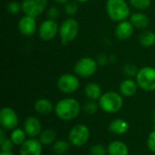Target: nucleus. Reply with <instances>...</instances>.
I'll return each mask as SVG.
<instances>
[{
	"label": "nucleus",
	"mask_w": 155,
	"mask_h": 155,
	"mask_svg": "<svg viewBox=\"0 0 155 155\" xmlns=\"http://www.w3.org/2000/svg\"><path fill=\"white\" fill-rule=\"evenodd\" d=\"M55 115L63 121H71L75 119L81 111L80 103L72 97L61 99L54 105Z\"/></svg>",
	"instance_id": "obj_1"
},
{
	"label": "nucleus",
	"mask_w": 155,
	"mask_h": 155,
	"mask_svg": "<svg viewBox=\"0 0 155 155\" xmlns=\"http://www.w3.org/2000/svg\"><path fill=\"white\" fill-rule=\"evenodd\" d=\"M124 96L114 91H108L102 94L98 100L99 107L106 114H115L124 106Z\"/></svg>",
	"instance_id": "obj_2"
},
{
	"label": "nucleus",
	"mask_w": 155,
	"mask_h": 155,
	"mask_svg": "<svg viewBox=\"0 0 155 155\" xmlns=\"http://www.w3.org/2000/svg\"><path fill=\"white\" fill-rule=\"evenodd\" d=\"M105 9L112 21L122 22L130 16V7L125 0H106Z\"/></svg>",
	"instance_id": "obj_3"
},
{
	"label": "nucleus",
	"mask_w": 155,
	"mask_h": 155,
	"mask_svg": "<svg viewBox=\"0 0 155 155\" xmlns=\"http://www.w3.org/2000/svg\"><path fill=\"white\" fill-rule=\"evenodd\" d=\"M80 30L79 23L74 17H68L64 20L59 26V36L63 45H67L75 40Z\"/></svg>",
	"instance_id": "obj_4"
},
{
	"label": "nucleus",
	"mask_w": 155,
	"mask_h": 155,
	"mask_svg": "<svg viewBox=\"0 0 155 155\" xmlns=\"http://www.w3.org/2000/svg\"><path fill=\"white\" fill-rule=\"evenodd\" d=\"M138 86L147 92L155 91V68L152 66H143L139 69L135 77Z\"/></svg>",
	"instance_id": "obj_5"
},
{
	"label": "nucleus",
	"mask_w": 155,
	"mask_h": 155,
	"mask_svg": "<svg viewBox=\"0 0 155 155\" xmlns=\"http://www.w3.org/2000/svg\"><path fill=\"white\" fill-rule=\"evenodd\" d=\"M98 68V64L96 60H94L92 57L84 56L80 58L74 66V73L82 77V78H88L93 76Z\"/></svg>",
	"instance_id": "obj_6"
},
{
	"label": "nucleus",
	"mask_w": 155,
	"mask_h": 155,
	"mask_svg": "<svg viewBox=\"0 0 155 155\" xmlns=\"http://www.w3.org/2000/svg\"><path fill=\"white\" fill-rule=\"evenodd\" d=\"M90 138V130L89 128L83 124H75L69 132L68 140L69 143L75 146L80 147L84 145Z\"/></svg>",
	"instance_id": "obj_7"
},
{
	"label": "nucleus",
	"mask_w": 155,
	"mask_h": 155,
	"mask_svg": "<svg viewBox=\"0 0 155 155\" xmlns=\"http://www.w3.org/2000/svg\"><path fill=\"white\" fill-rule=\"evenodd\" d=\"M56 85L58 90L63 94H71L78 90L80 86V82L78 77L74 74H64L57 79Z\"/></svg>",
	"instance_id": "obj_8"
},
{
	"label": "nucleus",
	"mask_w": 155,
	"mask_h": 155,
	"mask_svg": "<svg viewBox=\"0 0 155 155\" xmlns=\"http://www.w3.org/2000/svg\"><path fill=\"white\" fill-rule=\"evenodd\" d=\"M22 12L25 15L37 17L44 13L47 7L48 0H23Z\"/></svg>",
	"instance_id": "obj_9"
},
{
	"label": "nucleus",
	"mask_w": 155,
	"mask_h": 155,
	"mask_svg": "<svg viewBox=\"0 0 155 155\" xmlns=\"http://www.w3.org/2000/svg\"><path fill=\"white\" fill-rule=\"evenodd\" d=\"M18 115L15 111L11 107H3L0 110V124L5 131H13L17 128Z\"/></svg>",
	"instance_id": "obj_10"
},
{
	"label": "nucleus",
	"mask_w": 155,
	"mask_h": 155,
	"mask_svg": "<svg viewBox=\"0 0 155 155\" xmlns=\"http://www.w3.org/2000/svg\"><path fill=\"white\" fill-rule=\"evenodd\" d=\"M59 34V26L55 20L46 19L41 23L38 28L39 37L44 41H51Z\"/></svg>",
	"instance_id": "obj_11"
},
{
	"label": "nucleus",
	"mask_w": 155,
	"mask_h": 155,
	"mask_svg": "<svg viewBox=\"0 0 155 155\" xmlns=\"http://www.w3.org/2000/svg\"><path fill=\"white\" fill-rule=\"evenodd\" d=\"M18 31L24 36H32L37 30L35 17L29 15H23L18 21Z\"/></svg>",
	"instance_id": "obj_12"
},
{
	"label": "nucleus",
	"mask_w": 155,
	"mask_h": 155,
	"mask_svg": "<svg viewBox=\"0 0 155 155\" xmlns=\"http://www.w3.org/2000/svg\"><path fill=\"white\" fill-rule=\"evenodd\" d=\"M43 144L35 138H29L20 145L19 155H42Z\"/></svg>",
	"instance_id": "obj_13"
},
{
	"label": "nucleus",
	"mask_w": 155,
	"mask_h": 155,
	"mask_svg": "<svg viewBox=\"0 0 155 155\" xmlns=\"http://www.w3.org/2000/svg\"><path fill=\"white\" fill-rule=\"evenodd\" d=\"M30 138H36L41 134L42 131V124L39 119L35 116H29L24 122V128H23Z\"/></svg>",
	"instance_id": "obj_14"
},
{
	"label": "nucleus",
	"mask_w": 155,
	"mask_h": 155,
	"mask_svg": "<svg viewBox=\"0 0 155 155\" xmlns=\"http://www.w3.org/2000/svg\"><path fill=\"white\" fill-rule=\"evenodd\" d=\"M134 31V27L130 21L124 20L119 22L114 29V35L119 40H127L129 39Z\"/></svg>",
	"instance_id": "obj_15"
},
{
	"label": "nucleus",
	"mask_w": 155,
	"mask_h": 155,
	"mask_svg": "<svg viewBox=\"0 0 155 155\" xmlns=\"http://www.w3.org/2000/svg\"><path fill=\"white\" fill-rule=\"evenodd\" d=\"M138 84L132 78H127L123 80L119 85L120 94L124 97H132L134 96L138 90Z\"/></svg>",
	"instance_id": "obj_16"
},
{
	"label": "nucleus",
	"mask_w": 155,
	"mask_h": 155,
	"mask_svg": "<svg viewBox=\"0 0 155 155\" xmlns=\"http://www.w3.org/2000/svg\"><path fill=\"white\" fill-rule=\"evenodd\" d=\"M109 131L116 135H124L128 132L129 124L123 118H116L113 120L109 126Z\"/></svg>",
	"instance_id": "obj_17"
},
{
	"label": "nucleus",
	"mask_w": 155,
	"mask_h": 155,
	"mask_svg": "<svg viewBox=\"0 0 155 155\" xmlns=\"http://www.w3.org/2000/svg\"><path fill=\"white\" fill-rule=\"evenodd\" d=\"M130 22L134 28L145 29L150 24V19L147 15L142 12H135L130 15Z\"/></svg>",
	"instance_id": "obj_18"
},
{
	"label": "nucleus",
	"mask_w": 155,
	"mask_h": 155,
	"mask_svg": "<svg viewBox=\"0 0 155 155\" xmlns=\"http://www.w3.org/2000/svg\"><path fill=\"white\" fill-rule=\"evenodd\" d=\"M108 155H129L128 146L122 141H113L107 146Z\"/></svg>",
	"instance_id": "obj_19"
},
{
	"label": "nucleus",
	"mask_w": 155,
	"mask_h": 155,
	"mask_svg": "<svg viewBox=\"0 0 155 155\" xmlns=\"http://www.w3.org/2000/svg\"><path fill=\"white\" fill-rule=\"evenodd\" d=\"M35 111L42 115H47L54 110V107L53 106V104L50 100L46 98H40L36 100L34 105Z\"/></svg>",
	"instance_id": "obj_20"
},
{
	"label": "nucleus",
	"mask_w": 155,
	"mask_h": 155,
	"mask_svg": "<svg viewBox=\"0 0 155 155\" xmlns=\"http://www.w3.org/2000/svg\"><path fill=\"white\" fill-rule=\"evenodd\" d=\"M84 94L85 96L92 101H98L102 96V88L101 86L94 82H91L87 84L84 87Z\"/></svg>",
	"instance_id": "obj_21"
},
{
	"label": "nucleus",
	"mask_w": 155,
	"mask_h": 155,
	"mask_svg": "<svg viewBox=\"0 0 155 155\" xmlns=\"http://www.w3.org/2000/svg\"><path fill=\"white\" fill-rule=\"evenodd\" d=\"M139 43L143 47H151L155 45V33L150 30L143 31L139 36Z\"/></svg>",
	"instance_id": "obj_22"
},
{
	"label": "nucleus",
	"mask_w": 155,
	"mask_h": 155,
	"mask_svg": "<svg viewBox=\"0 0 155 155\" xmlns=\"http://www.w3.org/2000/svg\"><path fill=\"white\" fill-rule=\"evenodd\" d=\"M26 136H27V134H25L24 129L15 128L11 132L9 138L15 145L20 146L26 141Z\"/></svg>",
	"instance_id": "obj_23"
},
{
	"label": "nucleus",
	"mask_w": 155,
	"mask_h": 155,
	"mask_svg": "<svg viewBox=\"0 0 155 155\" xmlns=\"http://www.w3.org/2000/svg\"><path fill=\"white\" fill-rule=\"evenodd\" d=\"M43 145H50L53 144L55 140H56V134L54 130L51 129H46L44 130L41 134L39 135L38 139Z\"/></svg>",
	"instance_id": "obj_24"
},
{
	"label": "nucleus",
	"mask_w": 155,
	"mask_h": 155,
	"mask_svg": "<svg viewBox=\"0 0 155 155\" xmlns=\"http://www.w3.org/2000/svg\"><path fill=\"white\" fill-rule=\"evenodd\" d=\"M70 148V143L64 140H57L53 143V151L55 154L62 155L68 152Z\"/></svg>",
	"instance_id": "obj_25"
},
{
	"label": "nucleus",
	"mask_w": 155,
	"mask_h": 155,
	"mask_svg": "<svg viewBox=\"0 0 155 155\" xmlns=\"http://www.w3.org/2000/svg\"><path fill=\"white\" fill-rule=\"evenodd\" d=\"M64 11L67 15H69L70 17H73L78 12V2H76L75 0L74 1H69L68 3H66L64 5Z\"/></svg>",
	"instance_id": "obj_26"
},
{
	"label": "nucleus",
	"mask_w": 155,
	"mask_h": 155,
	"mask_svg": "<svg viewBox=\"0 0 155 155\" xmlns=\"http://www.w3.org/2000/svg\"><path fill=\"white\" fill-rule=\"evenodd\" d=\"M138 67L134 64H131V63H128V64H125L123 67V72L124 74L128 76L129 78H132V77H136L137 74H138Z\"/></svg>",
	"instance_id": "obj_27"
},
{
	"label": "nucleus",
	"mask_w": 155,
	"mask_h": 155,
	"mask_svg": "<svg viewBox=\"0 0 155 155\" xmlns=\"http://www.w3.org/2000/svg\"><path fill=\"white\" fill-rule=\"evenodd\" d=\"M98 108H100L98 103H96L95 101L89 100L84 105V112L85 114H89V115H92V114H94L97 112Z\"/></svg>",
	"instance_id": "obj_28"
},
{
	"label": "nucleus",
	"mask_w": 155,
	"mask_h": 155,
	"mask_svg": "<svg viewBox=\"0 0 155 155\" xmlns=\"http://www.w3.org/2000/svg\"><path fill=\"white\" fill-rule=\"evenodd\" d=\"M131 5L138 10L147 9L152 3V0H129Z\"/></svg>",
	"instance_id": "obj_29"
},
{
	"label": "nucleus",
	"mask_w": 155,
	"mask_h": 155,
	"mask_svg": "<svg viewBox=\"0 0 155 155\" xmlns=\"http://www.w3.org/2000/svg\"><path fill=\"white\" fill-rule=\"evenodd\" d=\"M6 11L10 15H18L22 11V4L16 1H11L6 5Z\"/></svg>",
	"instance_id": "obj_30"
},
{
	"label": "nucleus",
	"mask_w": 155,
	"mask_h": 155,
	"mask_svg": "<svg viewBox=\"0 0 155 155\" xmlns=\"http://www.w3.org/2000/svg\"><path fill=\"white\" fill-rule=\"evenodd\" d=\"M89 155H108L107 147L102 144H94L90 148Z\"/></svg>",
	"instance_id": "obj_31"
},
{
	"label": "nucleus",
	"mask_w": 155,
	"mask_h": 155,
	"mask_svg": "<svg viewBox=\"0 0 155 155\" xmlns=\"http://www.w3.org/2000/svg\"><path fill=\"white\" fill-rule=\"evenodd\" d=\"M47 18L48 19H52V20H56L58 17H59V15H60V11L58 9L57 6L55 5H53V6H50L48 9H47Z\"/></svg>",
	"instance_id": "obj_32"
},
{
	"label": "nucleus",
	"mask_w": 155,
	"mask_h": 155,
	"mask_svg": "<svg viewBox=\"0 0 155 155\" xmlns=\"http://www.w3.org/2000/svg\"><path fill=\"white\" fill-rule=\"evenodd\" d=\"M147 147H148V149L152 153H155V129L150 133V134L148 136V139H147Z\"/></svg>",
	"instance_id": "obj_33"
},
{
	"label": "nucleus",
	"mask_w": 155,
	"mask_h": 155,
	"mask_svg": "<svg viewBox=\"0 0 155 155\" xmlns=\"http://www.w3.org/2000/svg\"><path fill=\"white\" fill-rule=\"evenodd\" d=\"M14 143L13 142L10 140V138H6L3 143H0V147H1V152H12L13 147H14Z\"/></svg>",
	"instance_id": "obj_34"
},
{
	"label": "nucleus",
	"mask_w": 155,
	"mask_h": 155,
	"mask_svg": "<svg viewBox=\"0 0 155 155\" xmlns=\"http://www.w3.org/2000/svg\"><path fill=\"white\" fill-rule=\"evenodd\" d=\"M96 62H97V64H98V66H105V65H107V64L110 62L109 56H107V55L104 54H100L97 56Z\"/></svg>",
	"instance_id": "obj_35"
},
{
	"label": "nucleus",
	"mask_w": 155,
	"mask_h": 155,
	"mask_svg": "<svg viewBox=\"0 0 155 155\" xmlns=\"http://www.w3.org/2000/svg\"><path fill=\"white\" fill-rule=\"evenodd\" d=\"M5 130H4L3 128H1V130H0V143H3L7 137H6V135H5Z\"/></svg>",
	"instance_id": "obj_36"
},
{
	"label": "nucleus",
	"mask_w": 155,
	"mask_h": 155,
	"mask_svg": "<svg viewBox=\"0 0 155 155\" xmlns=\"http://www.w3.org/2000/svg\"><path fill=\"white\" fill-rule=\"evenodd\" d=\"M109 60H110V63H115L117 61V56L115 54H112L109 56Z\"/></svg>",
	"instance_id": "obj_37"
},
{
	"label": "nucleus",
	"mask_w": 155,
	"mask_h": 155,
	"mask_svg": "<svg viewBox=\"0 0 155 155\" xmlns=\"http://www.w3.org/2000/svg\"><path fill=\"white\" fill-rule=\"evenodd\" d=\"M69 1H71V0H54V2L55 3H57V4H61V5H65L66 3H68Z\"/></svg>",
	"instance_id": "obj_38"
},
{
	"label": "nucleus",
	"mask_w": 155,
	"mask_h": 155,
	"mask_svg": "<svg viewBox=\"0 0 155 155\" xmlns=\"http://www.w3.org/2000/svg\"><path fill=\"white\" fill-rule=\"evenodd\" d=\"M0 155H15V153H13L12 152H1Z\"/></svg>",
	"instance_id": "obj_39"
},
{
	"label": "nucleus",
	"mask_w": 155,
	"mask_h": 155,
	"mask_svg": "<svg viewBox=\"0 0 155 155\" xmlns=\"http://www.w3.org/2000/svg\"><path fill=\"white\" fill-rule=\"evenodd\" d=\"M76 2H78V3H86V2H88L89 0H75Z\"/></svg>",
	"instance_id": "obj_40"
},
{
	"label": "nucleus",
	"mask_w": 155,
	"mask_h": 155,
	"mask_svg": "<svg viewBox=\"0 0 155 155\" xmlns=\"http://www.w3.org/2000/svg\"><path fill=\"white\" fill-rule=\"evenodd\" d=\"M153 122H154L155 124V109L154 111H153Z\"/></svg>",
	"instance_id": "obj_41"
}]
</instances>
